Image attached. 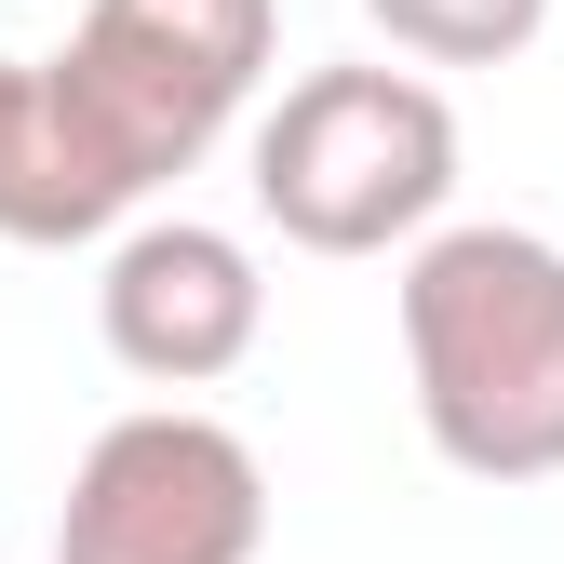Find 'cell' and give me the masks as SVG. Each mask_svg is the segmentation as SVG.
<instances>
[{
	"label": "cell",
	"mask_w": 564,
	"mask_h": 564,
	"mask_svg": "<svg viewBox=\"0 0 564 564\" xmlns=\"http://www.w3.org/2000/svg\"><path fill=\"white\" fill-rule=\"evenodd\" d=\"M282 0H82L54 67H28L0 149V242H95L162 175H188L256 95Z\"/></svg>",
	"instance_id": "cell-1"
},
{
	"label": "cell",
	"mask_w": 564,
	"mask_h": 564,
	"mask_svg": "<svg viewBox=\"0 0 564 564\" xmlns=\"http://www.w3.org/2000/svg\"><path fill=\"white\" fill-rule=\"evenodd\" d=\"M403 377L416 431L470 484L564 470V242L538 229H416L403 256Z\"/></svg>",
	"instance_id": "cell-2"
},
{
	"label": "cell",
	"mask_w": 564,
	"mask_h": 564,
	"mask_svg": "<svg viewBox=\"0 0 564 564\" xmlns=\"http://www.w3.org/2000/svg\"><path fill=\"white\" fill-rule=\"evenodd\" d=\"M457 188V108L416 67H310L256 121V216L296 256H390Z\"/></svg>",
	"instance_id": "cell-3"
},
{
	"label": "cell",
	"mask_w": 564,
	"mask_h": 564,
	"mask_svg": "<svg viewBox=\"0 0 564 564\" xmlns=\"http://www.w3.org/2000/svg\"><path fill=\"white\" fill-rule=\"evenodd\" d=\"M256 538H269V470L229 416L188 403L108 416L54 511V564H256Z\"/></svg>",
	"instance_id": "cell-4"
},
{
	"label": "cell",
	"mask_w": 564,
	"mask_h": 564,
	"mask_svg": "<svg viewBox=\"0 0 564 564\" xmlns=\"http://www.w3.org/2000/svg\"><path fill=\"white\" fill-rule=\"evenodd\" d=\"M95 323H108V364L149 377V390H216L256 323H269V282L229 229L202 216H149L108 242V282H95Z\"/></svg>",
	"instance_id": "cell-5"
},
{
	"label": "cell",
	"mask_w": 564,
	"mask_h": 564,
	"mask_svg": "<svg viewBox=\"0 0 564 564\" xmlns=\"http://www.w3.org/2000/svg\"><path fill=\"white\" fill-rule=\"evenodd\" d=\"M364 14L390 28V54L416 67H498L551 28V0H364Z\"/></svg>",
	"instance_id": "cell-6"
},
{
	"label": "cell",
	"mask_w": 564,
	"mask_h": 564,
	"mask_svg": "<svg viewBox=\"0 0 564 564\" xmlns=\"http://www.w3.org/2000/svg\"><path fill=\"white\" fill-rule=\"evenodd\" d=\"M14 108H28V67L0 54V149H14Z\"/></svg>",
	"instance_id": "cell-7"
}]
</instances>
